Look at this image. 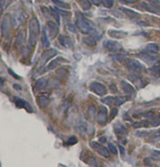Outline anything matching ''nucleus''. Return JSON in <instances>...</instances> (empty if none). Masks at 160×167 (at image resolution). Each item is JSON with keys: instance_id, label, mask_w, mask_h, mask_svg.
Listing matches in <instances>:
<instances>
[{"instance_id": "2f4dec72", "label": "nucleus", "mask_w": 160, "mask_h": 167, "mask_svg": "<svg viewBox=\"0 0 160 167\" xmlns=\"http://www.w3.org/2000/svg\"><path fill=\"white\" fill-rule=\"evenodd\" d=\"M52 3H54L55 5L57 6H60V8H68L69 5L68 3H66L64 1H62V0H52Z\"/></svg>"}, {"instance_id": "f03ea898", "label": "nucleus", "mask_w": 160, "mask_h": 167, "mask_svg": "<svg viewBox=\"0 0 160 167\" xmlns=\"http://www.w3.org/2000/svg\"><path fill=\"white\" fill-rule=\"evenodd\" d=\"M29 43L32 47H35L38 43L39 36V23L36 18H32L29 21Z\"/></svg>"}, {"instance_id": "0eeeda50", "label": "nucleus", "mask_w": 160, "mask_h": 167, "mask_svg": "<svg viewBox=\"0 0 160 167\" xmlns=\"http://www.w3.org/2000/svg\"><path fill=\"white\" fill-rule=\"evenodd\" d=\"M138 56H139L142 61H144L149 65H153L158 61V57L157 56H154L153 54L147 52L146 50H144L143 52H140L139 55H138Z\"/></svg>"}, {"instance_id": "603ef678", "label": "nucleus", "mask_w": 160, "mask_h": 167, "mask_svg": "<svg viewBox=\"0 0 160 167\" xmlns=\"http://www.w3.org/2000/svg\"><path fill=\"white\" fill-rule=\"evenodd\" d=\"M13 87H14V88H16L17 90H21V85H14Z\"/></svg>"}, {"instance_id": "09e8293b", "label": "nucleus", "mask_w": 160, "mask_h": 167, "mask_svg": "<svg viewBox=\"0 0 160 167\" xmlns=\"http://www.w3.org/2000/svg\"><path fill=\"white\" fill-rule=\"evenodd\" d=\"M118 147L120 148V151H121V155L122 156H124V153H126V149H124V147L122 146V145H120V143L118 144Z\"/></svg>"}, {"instance_id": "c756f323", "label": "nucleus", "mask_w": 160, "mask_h": 167, "mask_svg": "<svg viewBox=\"0 0 160 167\" xmlns=\"http://www.w3.org/2000/svg\"><path fill=\"white\" fill-rule=\"evenodd\" d=\"M101 101L105 103L107 105H112L113 103H115V98L113 97H105L101 99Z\"/></svg>"}, {"instance_id": "4c0bfd02", "label": "nucleus", "mask_w": 160, "mask_h": 167, "mask_svg": "<svg viewBox=\"0 0 160 167\" xmlns=\"http://www.w3.org/2000/svg\"><path fill=\"white\" fill-rule=\"evenodd\" d=\"M86 162H87V164L90 165V166H97V162L93 156H90V159H89L88 161H86Z\"/></svg>"}, {"instance_id": "f8f14e48", "label": "nucleus", "mask_w": 160, "mask_h": 167, "mask_svg": "<svg viewBox=\"0 0 160 167\" xmlns=\"http://www.w3.org/2000/svg\"><path fill=\"white\" fill-rule=\"evenodd\" d=\"M14 103L15 105L18 107V108H24V109H25L27 112L29 113H33V108L31 107V105L29 104V103L23 100V99H20V98H14Z\"/></svg>"}, {"instance_id": "a19ab883", "label": "nucleus", "mask_w": 160, "mask_h": 167, "mask_svg": "<svg viewBox=\"0 0 160 167\" xmlns=\"http://www.w3.org/2000/svg\"><path fill=\"white\" fill-rule=\"evenodd\" d=\"M56 10L58 11V12H59V14H61V15H63V16H68L69 15V13L70 12H66V11H63L62 10V8H56Z\"/></svg>"}, {"instance_id": "9d476101", "label": "nucleus", "mask_w": 160, "mask_h": 167, "mask_svg": "<svg viewBox=\"0 0 160 167\" xmlns=\"http://www.w3.org/2000/svg\"><path fill=\"white\" fill-rule=\"evenodd\" d=\"M96 120L99 125H105L108 122V110H107V108L104 105H101L99 107V111L96 116Z\"/></svg>"}, {"instance_id": "4468645a", "label": "nucleus", "mask_w": 160, "mask_h": 167, "mask_svg": "<svg viewBox=\"0 0 160 167\" xmlns=\"http://www.w3.org/2000/svg\"><path fill=\"white\" fill-rule=\"evenodd\" d=\"M47 28L49 30V33H50L51 38L54 39L57 34L59 32V28H58V25H57L54 22L52 21H48L47 22Z\"/></svg>"}, {"instance_id": "473e14b6", "label": "nucleus", "mask_w": 160, "mask_h": 167, "mask_svg": "<svg viewBox=\"0 0 160 167\" xmlns=\"http://www.w3.org/2000/svg\"><path fill=\"white\" fill-rule=\"evenodd\" d=\"M101 4L107 8H110L113 6V1L112 0H100Z\"/></svg>"}, {"instance_id": "f257e3e1", "label": "nucleus", "mask_w": 160, "mask_h": 167, "mask_svg": "<svg viewBox=\"0 0 160 167\" xmlns=\"http://www.w3.org/2000/svg\"><path fill=\"white\" fill-rule=\"evenodd\" d=\"M75 24H76V27L80 30V32H82V34L89 35V34L94 33L96 30L94 24L80 12H77L76 14V22H75Z\"/></svg>"}, {"instance_id": "aec40b11", "label": "nucleus", "mask_w": 160, "mask_h": 167, "mask_svg": "<svg viewBox=\"0 0 160 167\" xmlns=\"http://www.w3.org/2000/svg\"><path fill=\"white\" fill-rule=\"evenodd\" d=\"M96 109L94 105H90L87 108V118L89 119V121H93L96 118Z\"/></svg>"}, {"instance_id": "39448f33", "label": "nucleus", "mask_w": 160, "mask_h": 167, "mask_svg": "<svg viewBox=\"0 0 160 167\" xmlns=\"http://www.w3.org/2000/svg\"><path fill=\"white\" fill-rule=\"evenodd\" d=\"M89 88H90L91 91L96 93L99 96H104L107 93H108V89L105 87L103 84H101L99 82H92L89 85Z\"/></svg>"}, {"instance_id": "7ed1b4c3", "label": "nucleus", "mask_w": 160, "mask_h": 167, "mask_svg": "<svg viewBox=\"0 0 160 167\" xmlns=\"http://www.w3.org/2000/svg\"><path fill=\"white\" fill-rule=\"evenodd\" d=\"M89 146L91 147V148L96 153H99V155H101L104 158H110V151L109 150L108 147H105L103 145H101V143L96 142V141H91L89 143Z\"/></svg>"}, {"instance_id": "ddd939ff", "label": "nucleus", "mask_w": 160, "mask_h": 167, "mask_svg": "<svg viewBox=\"0 0 160 167\" xmlns=\"http://www.w3.org/2000/svg\"><path fill=\"white\" fill-rule=\"evenodd\" d=\"M127 77L132 83L135 84V85L138 88H140L143 87V85H142V79L140 77V75L139 74V73H134V71H133L132 73L128 74Z\"/></svg>"}, {"instance_id": "9b49d317", "label": "nucleus", "mask_w": 160, "mask_h": 167, "mask_svg": "<svg viewBox=\"0 0 160 167\" xmlns=\"http://www.w3.org/2000/svg\"><path fill=\"white\" fill-rule=\"evenodd\" d=\"M121 85H122V88L124 90V92L126 93L127 96H129V98H133L136 96V90L130 84H128L127 82L123 80L121 82Z\"/></svg>"}, {"instance_id": "6ab92c4d", "label": "nucleus", "mask_w": 160, "mask_h": 167, "mask_svg": "<svg viewBox=\"0 0 160 167\" xmlns=\"http://www.w3.org/2000/svg\"><path fill=\"white\" fill-rule=\"evenodd\" d=\"M51 100L47 95H39L38 97V102L39 107L41 108H45L46 106H48V104L50 103Z\"/></svg>"}, {"instance_id": "ea45409f", "label": "nucleus", "mask_w": 160, "mask_h": 167, "mask_svg": "<svg viewBox=\"0 0 160 167\" xmlns=\"http://www.w3.org/2000/svg\"><path fill=\"white\" fill-rule=\"evenodd\" d=\"M151 156H152L153 158H155V159H159L160 158V151L152 150L151 151Z\"/></svg>"}, {"instance_id": "79ce46f5", "label": "nucleus", "mask_w": 160, "mask_h": 167, "mask_svg": "<svg viewBox=\"0 0 160 167\" xmlns=\"http://www.w3.org/2000/svg\"><path fill=\"white\" fill-rule=\"evenodd\" d=\"M8 73H10V74L11 76H13V77H14L15 79H17V80L21 79V77H20V76H19V75H17V74H16V73H15L14 71H13L11 69H8Z\"/></svg>"}, {"instance_id": "58836bf2", "label": "nucleus", "mask_w": 160, "mask_h": 167, "mask_svg": "<svg viewBox=\"0 0 160 167\" xmlns=\"http://www.w3.org/2000/svg\"><path fill=\"white\" fill-rule=\"evenodd\" d=\"M147 1L150 4H152V5H154V7H157V8H158L159 10H160V0H147Z\"/></svg>"}, {"instance_id": "4be33fe9", "label": "nucleus", "mask_w": 160, "mask_h": 167, "mask_svg": "<svg viewBox=\"0 0 160 167\" xmlns=\"http://www.w3.org/2000/svg\"><path fill=\"white\" fill-rule=\"evenodd\" d=\"M82 42L83 43H85L88 46H95L96 44V39L94 36H88V37H84L82 39Z\"/></svg>"}, {"instance_id": "6e6552de", "label": "nucleus", "mask_w": 160, "mask_h": 167, "mask_svg": "<svg viewBox=\"0 0 160 167\" xmlns=\"http://www.w3.org/2000/svg\"><path fill=\"white\" fill-rule=\"evenodd\" d=\"M126 66L127 69L134 71V73H139L140 70H145V67L142 65L140 61H138L136 59H130V58L127 59L126 62Z\"/></svg>"}, {"instance_id": "de8ad7c7", "label": "nucleus", "mask_w": 160, "mask_h": 167, "mask_svg": "<svg viewBox=\"0 0 160 167\" xmlns=\"http://www.w3.org/2000/svg\"><path fill=\"white\" fill-rule=\"evenodd\" d=\"M68 29L71 31V32H73V33L76 32V27H75V25H74L69 24V25H68Z\"/></svg>"}, {"instance_id": "412c9836", "label": "nucleus", "mask_w": 160, "mask_h": 167, "mask_svg": "<svg viewBox=\"0 0 160 167\" xmlns=\"http://www.w3.org/2000/svg\"><path fill=\"white\" fill-rule=\"evenodd\" d=\"M48 85V78L47 77H42L41 79H38L36 84V89L37 90H41L43 88H45Z\"/></svg>"}, {"instance_id": "a211bd4d", "label": "nucleus", "mask_w": 160, "mask_h": 167, "mask_svg": "<svg viewBox=\"0 0 160 167\" xmlns=\"http://www.w3.org/2000/svg\"><path fill=\"white\" fill-rule=\"evenodd\" d=\"M141 6H142V8H143L145 11H147L149 12H151V13H154V14L160 15V10H159L158 8L154 7V5H152V4L150 5V4H147L146 2H142L141 3Z\"/></svg>"}, {"instance_id": "b1692460", "label": "nucleus", "mask_w": 160, "mask_h": 167, "mask_svg": "<svg viewBox=\"0 0 160 167\" xmlns=\"http://www.w3.org/2000/svg\"><path fill=\"white\" fill-rule=\"evenodd\" d=\"M120 11H124V12L126 13V14L128 17H129V18H137V17H139V16H140L139 13L136 12V11H132V10H130V8H120Z\"/></svg>"}, {"instance_id": "72a5a7b5", "label": "nucleus", "mask_w": 160, "mask_h": 167, "mask_svg": "<svg viewBox=\"0 0 160 167\" xmlns=\"http://www.w3.org/2000/svg\"><path fill=\"white\" fill-rule=\"evenodd\" d=\"M51 12H52V15H53L54 16V18H55V20L57 21V23H58V25L60 24V19H59V12H58V11L56 10V8H51Z\"/></svg>"}, {"instance_id": "f3484780", "label": "nucleus", "mask_w": 160, "mask_h": 167, "mask_svg": "<svg viewBox=\"0 0 160 167\" xmlns=\"http://www.w3.org/2000/svg\"><path fill=\"white\" fill-rule=\"evenodd\" d=\"M109 36H110L113 39H124L127 36V33L122 30H109L108 31Z\"/></svg>"}, {"instance_id": "5701e85b", "label": "nucleus", "mask_w": 160, "mask_h": 167, "mask_svg": "<svg viewBox=\"0 0 160 167\" xmlns=\"http://www.w3.org/2000/svg\"><path fill=\"white\" fill-rule=\"evenodd\" d=\"M41 42H42V46L44 48H48L50 46V40H49V38L47 36V32L46 29L43 28L42 30V35H41Z\"/></svg>"}, {"instance_id": "dca6fc26", "label": "nucleus", "mask_w": 160, "mask_h": 167, "mask_svg": "<svg viewBox=\"0 0 160 167\" xmlns=\"http://www.w3.org/2000/svg\"><path fill=\"white\" fill-rule=\"evenodd\" d=\"M58 42L62 46L65 47V48H71L72 47V42H71L70 38L68 37V36L60 35L58 37Z\"/></svg>"}, {"instance_id": "8fccbe9b", "label": "nucleus", "mask_w": 160, "mask_h": 167, "mask_svg": "<svg viewBox=\"0 0 160 167\" xmlns=\"http://www.w3.org/2000/svg\"><path fill=\"white\" fill-rule=\"evenodd\" d=\"M92 3L94 4V5L96 6H99V4L101 3V1H99V0H91Z\"/></svg>"}, {"instance_id": "37998d69", "label": "nucleus", "mask_w": 160, "mask_h": 167, "mask_svg": "<svg viewBox=\"0 0 160 167\" xmlns=\"http://www.w3.org/2000/svg\"><path fill=\"white\" fill-rule=\"evenodd\" d=\"M118 114V110L116 109V108H114V109L112 110V113H110V119H113L115 116H116V115Z\"/></svg>"}, {"instance_id": "20e7f679", "label": "nucleus", "mask_w": 160, "mask_h": 167, "mask_svg": "<svg viewBox=\"0 0 160 167\" xmlns=\"http://www.w3.org/2000/svg\"><path fill=\"white\" fill-rule=\"evenodd\" d=\"M12 27V20L10 15H5L1 23V33L4 38H8L10 33V29Z\"/></svg>"}, {"instance_id": "423d86ee", "label": "nucleus", "mask_w": 160, "mask_h": 167, "mask_svg": "<svg viewBox=\"0 0 160 167\" xmlns=\"http://www.w3.org/2000/svg\"><path fill=\"white\" fill-rule=\"evenodd\" d=\"M103 46L106 50H108L110 52H113V53H118L122 50V45L120 44L116 40H112V39H108L105 40L103 42Z\"/></svg>"}, {"instance_id": "a878e982", "label": "nucleus", "mask_w": 160, "mask_h": 167, "mask_svg": "<svg viewBox=\"0 0 160 167\" xmlns=\"http://www.w3.org/2000/svg\"><path fill=\"white\" fill-rule=\"evenodd\" d=\"M133 127L134 128H140V127H151V121L149 119H144L142 121H139V122L133 123Z\"/></svg>"}, {"instance_id": "2eb2a0df", "label": "nucleus", "mask_w": 160, "mask_h": 167, "mask_svg": "<svg viewBox=\"0 0 160 167\" xmlns=\"http://www.w3.org/2000/svg\"><path fill=\"white\" fill-rule=\"evenodd\" d=\"M113 130L115 134L117 135H122V134H126L127 133V128L124 126L122 122H120V121H117V122H115L113 124Z\"/></svg>"}, {"instance_id": "f704fd0d", "label": "nucleus", "mask_w": 160, "mask_h": 167, "mask_svg": "<svg viewBox=\"0 0 160 167\" xmlns=\"http://www.w3.org/2000/svg\"><path fill=\"white\" fill-rule=\"evenodd\" d=\"M110 57L112 59H116V60H123L126 57V56L124 54H116V55H110Z\"/></svg>"}, {"instance_id": "a18cd8bd", "label": "nucleus", "mask_w": 160, "mask_h": 167, "mask_svg": "<svg viewBox=\"0 0 160 167\" xmlns=\"http://www.w3.org/2000/svg\"><path fill=\"white\" fill-rule=\"evenodd\" d=\"M57 62H58V60H54L53 62H52L50 65H49V67L47 68L46 70H52V69H54V68L56 67V64H57Z\"/></svg>"}, {"instance_id": "3c124183", "label": "nucleus", "mask_w": 160, "mask_h": 167, "mask_svg": "<svg viewBox=\"0 0 160 167\" xmlns=\"http://www.w3.org/2000/svg\"><path fill=\"white\" fill-rule=\"evenodd\" d=\"M106 140H107L106 137H100L99 138V142L100 143H104V142H106Z\"/></svg>"}, {"instance_id": "c9c22d12", "label": "nucleus", "mask_w": 160, "mask_h": 167, "mask_svg": "<svg viewBox=\"0 0 160 167\" xmlns=\"http://www.w3.org/2000/svg\"><path fill=\"white\" fill-rule=\"evenodd\" d=\"M78 143V139L76 136H70L69 139L68 140V143H66V145L68 146H73L75 144Z\"/></svg>"}, {"instance_id": "c85d7f7f", "label": "nucleus", "mask_w": 160, "mask_h": 167, "mask_svg": "<svg viewBox=\"0 0 160 167\" xmlns=\"http://www.w3.org/2000/svg\"><path fill=\"white\" fill-rule=\"evenodd\" d=\"M149 70L152 71L153 73L159 75V73H160V61H157V63H154V65L151 67Z\"/></svg>"}, {"instance_id": "393cba45", "label": "nucleus", "mask_w": 160, "mask_h": 167, "mask_svg": "<svg viewBox=\"0 0 160 167\" xmlns=\"http://www.w3.org/2000/svg\"><path fill=\"white\" fill-rule=\"evenodd\" d=\"M145 50L151 54H157L159 51V47L155 43H148Z\"/></svg>"}, {"instance_id": "1a4fd4ad", "label": "nucleus", "mask_w": 160, "mask_h": 167, "mask_svg": "<svg viewBox=\"0 0 160 167\" xmlns=\"http://www.w3.org/2000/svg\"><path fill=\"white\" fill-rule=\"evenodd\" d=\"M57 54V51L54 50V49H51V50H48V51H45L42 56L41 57V61H39V65H38V69L41 70L42 68L46 65V63L50 60V58L53 57L54 56H56Z\"/></svg>"}, {"instance_id": "7c9ffc66", "label": "nucleus", "mask_w": 160, "mask_h": 167, "mask_svg": "<svg viewBox=\"0 0 160 167\" xmlns=\"http://www.w3.org/2000/svg\"><path fill=\"white\" fill-rule=\"evenodd\" d=\"M151 127H157L160 125V117L157 116H153L151 117Z\"/></svg>"}, {"instance_id": "e433bc0d", "label": "nucleus", "mask_w": 160, "mask_h": 167, "mask_svg": "<svg viewBox=\"0 0 160 167\" xmlns=\"http://www.w3.org/2000/svg\"><path fill=\"white\" fill-rule=\"evenodd\" d=\"M108 148H109V150L112 153L113 155H117L118 154V151H117V148H116V147H115L113 144H112V143H110L109 145H108Z\"/></svg>"}, {"instance_id": "bb28decb", "label": "nucleus", "mask_w": 160, "mask_h": 167, "mask_svg": "<svg viewBox=\"0 0 160 167\" xmlns=\"http://www.w3.org/2000/svg\"><path fill=\"white\" fill-rule=\"evenodd\" d=\"M79 3L81 7L82 8L83 11H88L90 10L92 7V4L90 2V0H79Z\"/></svg>"}, {"instance_id": "49530a36", "label": "nucleus", "mask_w": 160, "mask_h": 167, "mask_svg": "<svg viewBox=\"0 0 160 167\" xmlns=\"http://www.w3.org/2000/svg\"><path fill=\"white\" fill-rule=\"evenodd\" d=\"M119 1H121L124 4H133V3L137 2L138 0H119Z\"/></svg>"}, {"instance_id": "c03bdc74", "label": "nucleus", "mask_w": 160, "mask_h": 167, "mask_svg": "<svg viewBox=\"0 0 160 167\" xmlns=\"http://www.w3.org/2000/svg\"><path fill=\"white\" fill-rule=\"evenodd\" d=\"M151 139H152L153 141H157V140H159L160 139V132H154Z\"/></svg>"}, {"instance_id": "cd10ccee", "label": "nucleus", "mask_w": 160, "mask_h": 167, "mask_svg": "<svg viewBox=\"0 0 160 167\" xmlns=\"http://www.w3.org/2000/svg\"><path fill=\"white\" fill-rule=\"evenodd\" d=\"M128 100V98L127 97H123V96H118V97H115V103L114 104L115 105H122L124 104V102H126V101Z\"/></svg>"}]
</instances>
